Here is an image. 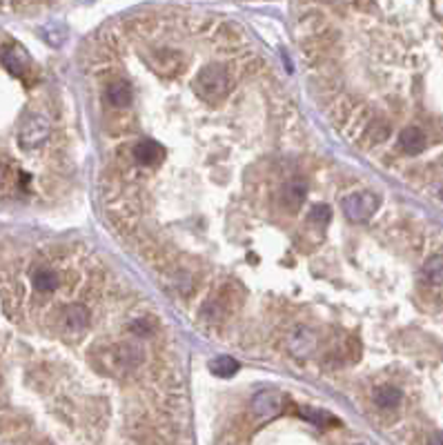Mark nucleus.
Wrapping results in <instances>:
<instances>
[{
	"label": "nucleus",
	"instance_id": "0eeeda50",
	"mask_svg": "<svg viewBox=\"0 0 443 445\" xmlns=\"http://www.w3.org/2000/svg\"><path fill=\"white\" fill-rule=\"evenodd\" d=\"M287 345H289V350H292L297 356H308L316 348V336L310 332L308 327H297L294 332L289 334Z\"/></svg>",
	"mask_w": 443,
	"mask_h": 445
},
{
	"label": "nucleus",
	"instance_id": "423d86ee",
	"mask_svg": "<svg viewBox=\"0 0 443 445\" xmlns=\"http://www.w3.org/2000/svg\"><path fill=\"white\" fill-rule=\"evenodd\" d=\"M90 325V310L81 303H74L62 312V327L67 334H81Z\"/></svg>",
	"mask_w": 443,
	"mask_h": 445
},
{
	"label": "nucleus",
	"instance_id": "a211bd4d",
	"mask_svg": "<svg viewBox=\"0 0 443 445\" xmlns=\"http://www.w3.org/2000/svg\"><path fill=\"white\" fill-rule=\"evenodd\" d=\"M330 219H332V212H330V207H327V205H314L312 212H310V221L316 223V225H323Z\"/></svg>",
	"mask_w": 443,
	"mask_h": 445
},
{
	"label": "nucleus",
	"instance_id": "6ab92c4d",
	"mask_svg": "<svg viewBox=\"0 0 443 445\" xmlns=\"http://www.w3.org/2000/svg\"><path fill=\"white\" fill-rule=\"evenodd\" d=\"M430 445H443V432H435V434L430 437Z\"/></svg>",
	"mask_w": 443,
	"mask_h": 445
},
{
	"label": "nucleus",
	"instance_id": "dca6fc26",
	"mask_svg": "<svg viewBox=\"0 0 443 445\" xmlns=\"http://www.w3.org/2000/svg\"><path fill=\"white\" fill-rule=\"evenodd\" d=\"M303 198H306V185L303 183L294 181L285 187V203L289 207H299L303 203Z\"/></svg>",
	"mask_w": 443,
	"mask_h": 445
},
{
	"label": "nucleus",
	"instance_id": "1a4fd4ad",
	"mask_svg": "<svg viewBox=\"0 0 443 445\" xmlns=\"http://www.w3.org/2000/svg\"><path fill=\"white\" fill-rule=\"evenodd\" d=\"M252 408H254L257 414H263V416H274L278 410H281V397H278L276 392H259L254 401H252Z\"/></svg>",
	"mask_w": 443,
	"mask_h": 445
},
{
	"label": "nucleus",
	"instance_id": "2eb2a0df",
	"mask_svg": "<svg viewBox=\"0 0 443 445\" xmlns=\"http://www.w3.org/2000/svg\"><path fill=\"white\" fill-rule=\"evenodd\" d=\"M423 276L432 285H443V254H437L423 265Z\"/></svg>",
	"mask_w": 443,
	"mask_h": 445
},
{
	"label": "nucleus",
	"instance_id": "4468645a",
	"mask_svg": "<svg viewBox=\"0 0 443 445\" xmlns=\"http://www.w3.org/2000/svg\"><path fill=\"white\" fill-rule=\"evenodd\" d=\"M210 370L217 374V376H234L236 370H238V363L232 359V356H217L214 361H210Z\"/></svg>",
	"mask_w": 443,
	"mask_h": 445
},
{
	"label": "nucleus",
	"instance_id": "9b49d317",
	"mask_svg": "<svg viewBox=\"0 0 443 445\" xmlns=\"http://www.w3.org/2000/svg\"><path fill=\"white\" fill-rule=\"evenodd\" d=\"M374 403L379 405V408H383V410L397 408V405L401 403V390L392 388V385L379 388V390L374 392Z\"/></svg>",
	"mask_w": 443,
	"mask_h": 445
},
{
	"label": "nucleus",
	"instance_id": "9d476101",
	"mask_svg": "<svg viewBox=\"0 0 443 445\" xmlns=\"http://www.w3.org/2000/svg\"><path fill=\"white\" fill-rule=\"evenodd\" d=\"M107 103L111 107H116V109H123V107H128L132 103V87L130 83H125V81H116V83H111L107 87Z\"/></svg>",
	"mask_w": 443,
	"mask_h": 445
},
{
	"label": "nucleus",
	"instance_id": "ddd939ff",
	"mask_svg": "<svg viewBox=\"0 0 443 445\" xmlns=\"http://www.w3.org/2000/svg\"><path fill=\"white\" fill-rule=\"evenodd\" d=\"M0 60L5 62V65L14 71V74H20L22 71V67L25 65H29V58H27V54L22 52V49H18V47H14V49H7V52L0 56Z\"/></svg>",
	"mask_w": 443,
	"mask_h": 445
},
{
	"label": "nucleus",
	"instance_id": "6e6552de",
	"mask_svg": "<svg viewBox=\"0 0 443 445\" xmlns=\"http://www.w3.org/2000/svg\"><path fill=\"white\" fill-rule=\"evenodd\" d=\"M399 145L410 156L421 154L425 149V134L419 130V127H406V130L399 134Z\"/></svg>",
	"mask_w": 443,
	"mask_h": 445
},
{
	"label": "nucleus",
	"instance_id": "f8f14e48",
	"mask_svg": "<svg viewBox=\"0 0 443 445\" xmlns=\"http://www.w3.org/2000/svg\"><path fill=\"white\" fill-rule=\"evenodd\" d=\"M34 287L38 292H54L58 287V274L54 270H49V267H41V270L34 274Z\"/></svg>",
	"mask_w": 443,
	"mask_h": 445
},
{
	"label": "nucleus",
	"instance_id": "7ed1b4c3",
	"mask_svg": "<svg viewBox=\"0 0 443 445\" xmlns=\"http://www.w3.org/2000/svg\"><path fill=\"white\" fill-rule=\"evenodd\" d=\"M143 359L145 354L136 343H118L116 348L109 350V361L116 372H132L143 363Z\"/></svg>",
	"mask_w": 443,
	"mask_h": 445
},
{
	"label": "nucleus",
	"instance_id": "20e7f679",
	"mask_svg": "<svg viewBox=\"0 0 443 445\" xmlns=\"http://www.w3.org/2000/svg\"><path fill=\"white\" fill-rule=\"evenodd\" d=\"M49 132H52V127H49V123L43 116H29L20 127V145L25 149L43 145L49 138Z\"/></svg>",
	"mask_w": 443,
	"mask_h": 445
},
{
	"label": "nucleus",
	"instance_id": "f03ea898",
	"mask_svg": "<svg viewBox=\"0 0 443 445\" xmlns=\"http://www.w3.org/2000/svg\"><path fill=\"white\" fill-rule=\"evenodd\" d=\"M376 207H379V198L372 192H354L343 198V212L354 223H363L372 219Z\"/></svg>",
	"mask_w": 443,
	"mask_h": 445
},
{
	"label": "nucleus",
	"instance_id": "39448f33",
	"mask_svg": "<svg viewBox=\"0 0 443 445\" xmlns=\"http://www.w3.org/2000/svg\"><path fill=\"white\" fill-rule=\"evenodd\" d=\"M132 156L136 158V163L145 165V167H154L163 160L165 156V149H163L161 143L151 141V138H143V141H138L132 149Z\"/></svg>",
	"mask_w": 443,
	"mask_h": 445
},
{
	"label": "nucleus",
	"instance_id": "f257e3e1",
	"mask_svg": "<svg viewBox=\"0 0 443 445\" xmlns=\"http://www.w3.org/2000/svg\"><path fill=\"white\" fill-rule=\"evenodd\" d=\"M194 87H196V94L203 100L217 103V100H221L227 94V89H230V74L221 65H210L198 71Z\"/></svg>",
	"mask_w": 443,
	"mask_h": 445
},
{
	"label": "nucleus",
	"instance_id": "f3484780",
	"mask_svg": "<svg viewBox=\"0 0 443 445\" xmlns=\"http://www.w3.org/2000/svg\"><path fill=\"white\" fill-rule=\"evenodd\" d=\"M301 416L303 418H308V421H312L314 425H319V427H323V423L327 421V423H332V425H336V418L334 416H330L327 412H319V410H301Z\"/></svg>",
	"mask_w": 443,
	"mask_h": 445
},
{
	"label": "nucleus",
	"instance_id": "aec40b11",
	"mask_svg": "<svg viewBox=\"0 0 443 445\" xmlns=\"http://www.w3.org/2000/svg\"><path fill=\"white\" fill-rule=\"evenodd\" d=\"M3 174H5V172H3V167H0V183H3Z\"/></svg>",
	"mask_w": 443,
	"mask_h": 445
}]
</instances>
